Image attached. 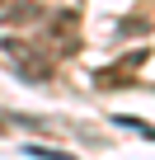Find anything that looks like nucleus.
<instances>
[{
	"mask_svg": "<svg viewBox=\"0 0 155 160\" xmlns=\"http://www.w3.org/2000/svg\"><path fill=\"white\" fill-rule=\"evenodd\" d=\"M146 57H150V52H127V57H122V66H113V71H99L94 80H99V85H118V80H127L132 71H141V66H146Z\"/></svg>",
	"mask_w": 155,
	"mask_h": 160,
	"instance_id": "f03ea898",
	"label": "nucleus"
},
{
	"mask_svg": "<svg viewBox=\"0 0 155 160\" xmlns=\"http://www.w3.org/2000/svg\"><path fill=\"white\" fill-rule=\"evenodd\" d=\"M28 155H38V160H75V155H66V151H47V146H28Z\"/></svg>",
	"mask_w": 155,
	"mask_h": 160,
	"instance_id": "39448f33",
	"label": "nucleus"
},
{
	"mask_svg": "<svg viewBox=\"0 0 155 160\" xmlns=\"http://www.w3.org/2000/svg\"><path fill=\"white\" fill-rule=\"evenodd\" d=\"M42 14V5H33V0H24V5H10L5 10V24H33Z\"/></svg>",
	"mask_w": 155,
	"mask_h": 160,
	"instance_id": "7ed1b4c3",
	"label": "nucleus"
},
{
	"mask_svg": "<svg viewBox=\"0 0 155 160\" xmlns=\"http://www.w3.org/2000/svg\"><path fill=\"white\" fill-rule=\"evenodd\" d=\"M5 52L14 57V66L28 75V80H47L52 75V61H42V52H33V47H19V42H5Z\"/></svg>",
	"mask_w": 155,
	"mask_h": 160,
	"instance_id": "f257e3e1",
	"label": "nucleus"
},
{
	"mask_svg": "<svg viewBox=\"0 0 155 160\" xmlns=\"http://www.w3.org/2000/svg\"><path fill=\"white\" fill-rule=\"evenodd\" d=\"M118 122H122V127H132V132H141V137H150V141H155V127H150V122H141V118H132V113H118Z\"/></svg>",
	"mask_w": 155,
	"mask_h": 160,
	"instance_id": "20e7f679",
	"label": "nucleus"
}]
</instances>
